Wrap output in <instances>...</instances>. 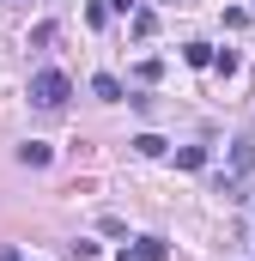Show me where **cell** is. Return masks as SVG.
Returning a JSON list of instances; mask_svg holds the SVG:
<instances>
[{
	"label": "cell",
	"instance_id": "cell-1",
	"mask_svg": "<svg viewBox=\"0 0 255 261\" xmlns=\"http://www.w3.org/2000/svg\"><path fill=\"white\" fill-rule=\"evenodd\" d=\"M67 91H73V85H67V73H55V67H43V73L31 79V103H37V110H61Z\"/></svg>",
	"mask_w": 255,
	"mask_h": 261
},
{
	"label": "cell",
	"instance_id": "cell-2",
	"mask_svg": "<svg viewBox=\"0 0 255 261\" xmlns=\"http://www.w3.org/2000/svg\"><path fill=\"white\" fill-rule=\"evenodd\" d=\"M249 170H255V134H243V140H231V176L243 182Z\"/></svg>",
	"mask_w": 255,
	"mask_h": 261
},
{
	"label": "cell",
	"instance_id": "cell-3",
	"mask_svg": "<svg viewBox=\"0 0 255 261\" xmlns=\"http://www.w3.org/2000/svg\"><path fill=\"white\" fill-rule=\"evenodd\" d=\"M49 158H55V152H49L43 140H24V146H18V164H31V170H43Z\"/></svg>",
	"mask_w": 255,
	"mask_h": 261
},
{
	"label": "cell",
	"instance_id": "cell-4",
	"mask_svg": "<svg viewBox=\"0 0 255 261\" xmlns=\"http://www.w3.org/2000/svg\"><path fill=\"white\" fill-rule=\"evenodd\" d=\"M91 91H97L104 103H122V79H116V73H97V79H91Z\"/></svg>",
	"mask_w": 255,
	"mask_h": 261
},
{
	"label": "cell",
	"instance_id": "cell-5",
	"mask_svg": "<svg viewBox=\"0 0 255 261\" xmlns=\"http://www.w3.org/2000/svg\"><path fill=\"white\" fill-rule=\"evenodd\" d=\"M134 255H140V261H164V255H170V243H164V237H140Z\"/></svg>",
	"mask_w": 255,
	"mask_h": 261
},
{
	"label": "cell",
	"instance_id": "cell-6",
	"mask_svg": "<svg viewBox=\"0 0 255 261\" xmlns=\"http://www.w3.org/2000/svg\"><path fill=\"white\" fill-rule=\"evenodd\" d=\"M183 61H189V67H213V49H207V43H189Z\"/></svg>",
	"mask_w": 255,
	"mask_h": 261
},
{
	"label": "cell",
	"instance_id": "cell-7",
	"mask_svg": "<svg viewBox=\"0 0 255 261\" xmlns=\"http://www.w3.org/2000/svg\"><path fill=\"white\" fill-rule=\"evenodd\" d=\"M134 152H140V158H158V152H164V140H158V134H140V140H134Z\"/></svg>",
	"mask_w": 255,
	"mask_h": 261
},
{
	"label": "cell",
	"instance_id": "cell-8",
	"mask_svg": "<svg viewBox=\"0 0 255 261\" xmlns=\"http://www.w3.org/2000/svg\"><path fill=\"white\" fill-rule=\"evenodd\" d=\"M176 164H183V170H200V164H207V152H200V146H183V152H176Z\"/></svg>",
	"mask_w": 255,
	"mask_h": 261
},
{
	"label": "cell",
	"instance_id": "cell-9",
	"mask_svg": "<svg viewBox=\"0 0 255 261\" xmlns=\"http://www.w3.org/2000/svg\"><path fill=\"white\" fill-rule=\"evenodd\" d=\"M31 43H37V49H49V43H55V18H43V24L31 31Z\"/></svg>",
	"mask_w": 255,
	"mask_h": 261
},
{
	"label": "cell",
	"instance_id": "cell-10",
	"mask_svg": "<svg viewBox=\"0 0 255 261\" xmlns=\"http://www.w3.org/2000/svg\"><path fill=\"white\" fill-rule=\"evenodd\" d=\"M110 6H116V12H128V6H134V0H110Z\"/></svg>",
	"mask_w": 255,
	"mask_h": 261
},
{
	"label": "cell",
	"instance_id": "cell-11",
	"mask_svg": "<svg viewBox=\"0 0 255 261\" xmlns=\"http://www.w3.org/2000/svg\"><path fill=\"white\" fill-rule=\"evenodd\" d=\"M0 261H18V249H0Z\"/></svg>",
	"mask_w": 255,
	"mask_h": 261
},
{
	"label": "cell",
	"instance_id": "cell-12",
	"mask_svg": "<svg viewBox=\"0 0 255 261\" xmlns=\"http://www.w3.org/2000/svg\"><path fill=\"white\" fill-rule=\"evenodd\" d=\"M116 261H140V255H134V249H122V255H116Z\"/></svg>",
	"mask_w": 255,
	"mask_h": 261
}]
</instances>
